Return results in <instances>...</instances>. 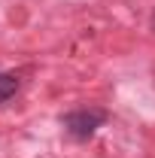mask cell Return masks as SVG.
I'll use <instances>...</instances> for the list:
<instances>
[{"label":"cell","instance_id":"1","mask_svg":"<svg viewBox=\"0 0 155 158\" xmlns=\"http://www.w3.org/2000/svg\"><path fill=\"white\" fill-rule=\"evenodd\" d=\"M103 122H107V113H103V110H94V106H88V110H73V113L64 116V131L73 140H88Z\"/></svg>","mask_w":155,"mask_h":158},{"label":"cell","instance_id":"2","mask_svg":"<svg viewBox=\"0 0 155 158\" xmlns=\"http://www.w3.org/2000/svg\"><path fill=\"white\" fill-rule=\"evenodd\" d=\"M15 91H19V76H12V73H0V103H6Z\"/></svg>","mask_w":155,"mask_h":158}]
</instances>
